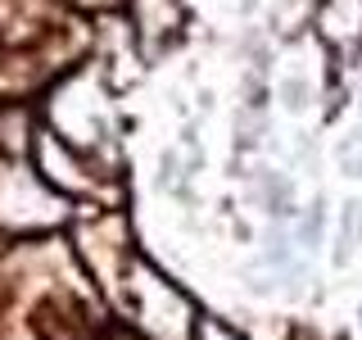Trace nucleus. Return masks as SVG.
Segmentation results:
<instances>
[{
    "mask_svg": "<svg viewBox=\"0 0 362 340\" xmlns=\"http://www.w3.org/2000/svg\"><path fill=\"white\" fill-rule=\"evenodd\" d=\"M354 241H358V204H344V227H339V249H335V259H339V264L349 259Z\"/></svg>",
    "mask_w": 362,
    "mask_h": 340,
    "instance_id": "nucleus-1",
    "label": "nucleus"
},
{
    "mask_svg": "<svg viewBox=\"0 0 362 340\" xmlns=\"http://www.w3.org/2000/svg\"><path fill=\"white\" fill-rule=\"evenodd\" d=\"M267 209L272 213H286V186H281V177L267 181Z\"/></svg>",
    "mask_w": 362,
    "mask_h": 340,
    "instance_id": "nucleus-2",
    "label": "nucleus"
}]
</instances>
